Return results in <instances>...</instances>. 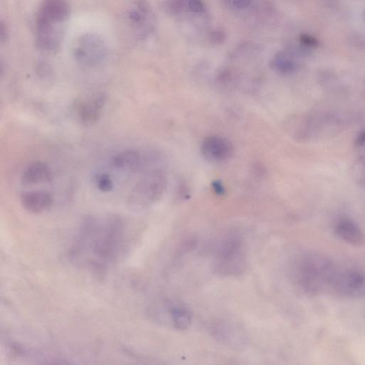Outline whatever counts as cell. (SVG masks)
I'll use <instances>...</instances> for the list:
<instances>
[{
  "label": "cell",
  "instance_id": "6da1fadb",
  "mask_svg": "<svg viewBox=\"0 0 365 365\" xmlns=\"http://www.w3.org/2000/svg\"><path fill=\"white\" fill-rule=\"evenodd\" d=\"M124 222L116 215L87 217L71 251L75 262L99 272L116 257L123 242Z\"/></svg>",
  "mask_w": 365,
  "mask_h": 365
},
{
  "label": "cell",
  "instance_id": "7a4b0ae2",
  "mask_svg": "<svg viewBox=\"0 0 365 365\" xmlns=\"http://www.w3.org/2000/svg\"><path fill=\"white\" fill-rule=\"evenodd\" d=\"M338 271L327 257L310 254L300 258L295 267V280L299 289L308 295L317 296L330 291Z\"/></svg>",
  "mask_w": 365,
  "mask_h": 365
},
{
  "label": "cell",
  "instance_id": "3957f363",
  "mask_svg": "<svg viewBox=\"0 0 365 365\" xmlns=\"http://www.w3.org/2000/svg\"><path fill=\"white\" fill-rule=\"evenodd\" d=\"M344 118L333 112L316 111L294 121V135L299 140H321L340 133Z\"/></svg>",
  "mask_w": 365,
  "mask_h": 365
},
{
  "label": "cell",
  "instance_id": "277c9868",
  "mask_svg": "<svg viewBox=\"0 0 365 365\" xmlns=\"http://www.w3.org/2000/svg\"><path fill=\"white\" fill-rule=\"evenodd\" d=\"M247 267V253L242 240L235 236L223 240L215 256L216 273L221 276L235 277L245 273Z\"/></svg>",
  "mask_w": 365,
  "mask_h": 365
},
{
  "label": "cell",
  "instance_id": "5b68a950",
  "mask_svg": "<svg viewBox=\"0 0 365 365\" xmlns=\"http://www.w3.org/2000/svg\"><path fill=\"white\" fill-rule=\"evenodd\" d=\"M108 53V45L103 37L89 33L79 39L75 47L74 56L80 65L92 68L102 63Z\"/></svg>",
  "mask_w": 365,
  "mask_h": 365
},
{
  "label": "cell",
  "instance_id": "8992f818",
  "mask_svg": "<svg viewBox=\"0 0 365 365\" xmlns=\"http://www.w3.org/2000/svg\"><path fill=\"white\" fill-rule=\"evenodd\" d=\"M165 180L159 172H151L141 179L132 190L130 204L133 207L145 206L157 201L163 192Z\"/></svg>",
  "mask_w": 365,
  "mask_h": 365
},
{
  "label": "cell",
  "instance_id": "52a82bcc",
  "mask_svg": "<svg viewBox=\"0 0 365 365\" xmlns=\"http://www.w3.org/2000/svg\"><path fill=\"white\" fill-rule=\"evenodd\" d=\"M330 292L346 298L365 296V274L357 270H346L337 273Z\"/></svg>",
  "mask_w": 365,
  "mask_h": 365
},
{
  "label": "cell",
  "instance_id": "ba28073f",
  "mask_svg": "<svg viewBox=\"0 0 365 365\" xmlns=\"http://www.w3.org/2000/svg\"><path fill=\"white\" fill-rule=\"evenodd\" d=\"M128 16L141 38L144 39L154 32L155 19L147 0H134Z\"/></svg>",
  "mask_w": 365,
  "mask_h": 365
},
{
  "label": "cell",
  "instance_id": "9c48e42d",
  "mask_svg": "<svg viewBox=\"0 0 365 365\" xmlns=\"http://www.w3.org/2000/svg\"><path fill=\"white\" fill-rule=\"evenodd\" d=\"M70 14L67 0H43L36 16L37 25H64Z\"/></svg>",
  "mask_w": 365,
  "mask_h": 365
},
{
  "label": "cell",
  "instance_id": "30bf717a",
  "mask_svg": "<svg viewBox=\"0 0 365 365\" xmlns=\"http://www.w3.org/2000/svg\"><path fill=\"white\" fill-rule=\"evenodd\" d=\"M211 332L219 342L232 348L242 347L247 343V336L245 331L238 324L229 321H221L214 323Z\"/></svg>",
  "mask_w": 365,
  "mask_h": 365
},
{
  "label": "cell",
  "instance_id": "8fae6325",
  "mask_svg": "<svg viewBox=\"0 0 365 365\" xmlns=\"http://www.w3.org/2000/svg\"><path fill=\"white\" fill-rule=\"evenodd\" d=\"M63 35L64 25H36V44L43 51H56Z\"/></svg>",
  "mask_w": 365,
  "mask_h": 365
},
{
  "label": "cell",
  "instance_id": "7c38bea8",
  "mask_svg": "<svg viewBox=\"0 0 365 365\" xmlns=\"http://www.w3.org/2000/svg\"><path fill=\"white\" fill-rule=\"evenodd\" d=\"M202 151L209 161L220 163L232 156L234 147L232 143L224 137L211 136L204 140Z\"/></svg>",
  "mask_w": 365,
  "mask_h": 365
},
{
  "label": "cell",
  "instance_id": "4fadbf2b",
  "mask_svg": "<svg viewBox=\"0 0 365 365\" xmlns=\"http://www.w3.org/2000/svg\"><path fill=\"white\" fill-rule=\"evenodd\" d=\"M107 97L98 93L87 99L80 101L77 105V113L82 123L91 125L97 123L101 116Z\"/></svg>",
  "mask_w": 365,
  "mask_h": 365
},
{
  "label": "cell",
  "instance_id": "5bb4252c",
  "mask_svg": "<svg viewBox=\"0 0 365 365\" xmlns=\"http://www.w3.org/2000/svg\"><path fill=\"white\" fill-rule=\"evenodd\" d=\"M336 234L352 246H360L364 241V235L359 225L348 218H341L335 224Z\"/></svg>",
  "mask_w": 365,
  "mask_h": 365
},
{
  "label": "cell",
  "instance_id": "9a60e30c",
  "mask_svg": "<svg viewBox=\"0 0 365 365\" xmlns=\"http://www.w3.org/2000/svg\"><path fill=\"white\" fill-rule=\"evenodd\" d=\"M53 174L51 168L44 163L37 161L31 163L24 171L22 182L25 187H32L52 180Z\"/></svg>",
  "mask_w": 365,
  "mask_h": 365
},
{
  "label": "cell",
  "instance_id": "2e32d148",
  "mask_svg": "<svg viewBox=\"0 0 365 365\" xmlns=\"http://www.w3.org/2000/svg\"><path fill=\"white\" fill-rule=\"evenodd\" d=\"M24 209L30 213L37 214L49 209L53 203L51 196L45 192H30L21 197Z\"/></svg>",
  "mask_w": 365,
  "mask_h": 365
},
{
  "label": "cell",
  "instance_id": "e0dca14e",
  "mask_svg": "<svg viewBox=\"0 0 365 365\" xmlns=\"http://www.w3.org/2000/svg\"><path fill=\"white\" fill-rule=\"evenodd\" d=\"M140 153L134 149L119 152L114 155L111 161V166L121 171H136L141 166Z\"/></svg>",
  "mask_w": 365,
  "mask_h": 365
},
{
  "label": "cell",
  "instance_id": "ac0fdd59",
  "mask_svg": "<svg viewBox=\"0 0 365 365\" xmlns=\"http://www.w3.org/2000/svg\"><path fill=\"white\" fill-rule=\"evenodd\" d=\"M271 68L281 75H290L295 73L298 64L291 51H280L275 54L270 62Z\"/></svg>",
  "mask_w": 365,
  "mask_h": 365
},
{
  "label": "cell",
  "instance_id": "d6986e66",
  "mask_svg": "<svg viewBox=\"0 0 365 365\" xmlns=\"http://www.w3.org/2000/svg\"><path fill=\"white\" fill-rule=\"evenodd\" d=\"M170 315L173 326L178 330H187L192 323V315L185 308H173L170 311Z\"/></svg>",
  "mask_w": 365,
  "mask_h": 365
},
{
  "label": "cell",
  "instance_id": "ffe728a7",
  "mask_svg": "<svg viewBox=\"0 0 365 365\" xmlns=\"http://www.w3.org/2000/svg\"><path fill=\"white\" fill-rule=\"evenodd\" d=\"M188 1L189 0H166L164 8L169 15L176 16L187 11Z\"/></svg>",
  "mask_w": 365,
  "mask_h": 365
},
{
  "label": "cell",
  "instance_id": "44dd1931",
  "mask_svg": "<svg viewBox=\"0 0 365 365\" xmlns=\"http://www.w3.org/2000/svg\"><path fill=\"white\" fill-rule=\"evenodd\" d=\"M95 184L102 192H110L113 188V182L111 176L105 173H98L95 176Z\"/></svg>",
  "mask_w": 365,
  "mask_h": 365
},
{
  "label": "cell",
  "instance_id": "7402d4cb",
  "mask_svg": "<svg viewBox=\"0 0 365 365\" xmlns=\"http://www.w3.org/2000/svg\"><path fill=\"white\" fill-rule=\"evenodd\" d=\"M355 149L358 154L359 161L365 163V130H361L354 142Z\"/></svg>",
  "mask_w": 365,
  "mask_h": 365
},
{
  "label": "cell",
  "instance_id": "603a6c76",
  "mask_svg": "<svg viewBox=\"0 0 365 365\" xmlns=\"http://www.w3.org/2000/svg\"><path fill=\"white\" fill-rule=\"evenodd\" d=\"M223 1L228 8L235 11L247 10L252 4V0H223Z\"/></svg>",
  "mask_w": 365,
  "mask_h": 365
},
{
  "label": "cell",
  "instance_id": "cb8c5ba5",
  "mask_svg": "<svg viewBox=\"0 0 365 365\" xmlns=\"http://www.w3.org/2000/svg\"><path fill=\"white\" fill-rule=\"evenodd\" d=\"M187 11L192 14L202 15L206 11V6L203 0H189Z\"/></svg>",
  "mask_w": 365,
  "mask_h": 365
},
{
  "label": "cell",
  "instance_id": "d4e9b609",
  "mask_svg": "<svg viewBox=\"0 0 365 365\" xmlns=\"http://www.w3.org/2000/svg\"><path fill=\"white\" fill-rule=\"evenodd\" d=\"M209 35L210 40L214 44H221L225 40V33L221 30H214Z\"/></svg>",
  "mask_w": 365,
  "mask_h": 365
},
{
  "label": "cell",
  "instance_id": "484cf974",
  "mask_svg": "<svg viewBox=\"0 0 365 365\" xmlns=\"http://www.w3.org/2000/svg\"><path fill=\"white\" fill-rule=\"evenodd\" d=\"M213 188L215 192L219 195H221L225 192L224 187L219 181L214 182Z\"/></svg>",
  "mask_w": 365,
  "mask_h": 365
},
{
  "label": "cell",
  "instance_id": "4316f807",
  "mask_svg": "<svg viewBox=\"0 0 365 365\" xmlns=\"http://www.w3.org/2000/svg\"><path fill=\"white\" fill-rule=\"evenodd\" d=\"M8 32L6 25H5L4 23H1V35H0V39H1V42H6L8 39Z\"/></svg>",
  "mask_w": 365,
  "mask_h": 365
}]
</instances>
